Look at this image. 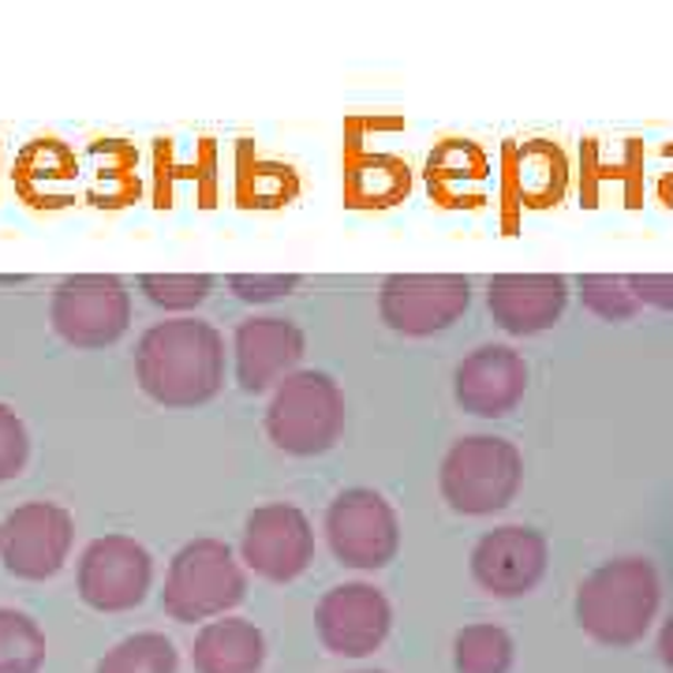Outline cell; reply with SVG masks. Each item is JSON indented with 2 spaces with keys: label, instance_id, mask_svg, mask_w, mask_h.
<instances>
[{
  "label": "cell",
  "instance_id": "cell-28",
  "mask_svg": "<svg viewBox=\"0 0 673 673\" xmlns=\"http://www.w3.org/2000/svg\"><path fill=\"white\" fill-rule=\"evenodd\" d=\"M632 293H636L640 307H659L673 310V274H632L629 277Z\"/></svg>",
  "mask_w": 673,
  "mask_h": 673
},
{
  "label": "cell",
  "instance_id": "cell-5",
  "mask_svg": "<svg viewBox=\"0 0 673 673\" xmlns=\"http://www.w3.org/2000/svg\"><path fill=\"white\" fill-rule=\"evenodd\" d=\"M345 430V394L323 370H296L274 389L266 408V435L293 457H318Z\"/></svg>",
  "mask_w": 673,
  "mask_h": 673
},
{
  "label": "cell",
  "instance_id": "cell-1",
  "mask_svg": "<svg viewBox=\"0 0 673 673\" xmlns=\"http://www.w3.org/2000/svg\"><path fill=\"white\" fill-rule=\"evenodd\" d=\"M135 375L143 394L165 408L206 405L225 381V340L203 318H169L139 340Z\"/></svg>",
  "mask_w": 673,
  "mask_h": 673
},
{
  "label": "cell",
  "instance_id": "cell-6",
  "mask_svg": "<svg viewBox=\"0 0 673 673\" xmlns=\"http://www.w3.org/2000/svg\"><path fill=\"white\" fill-rule=\"evenodd\" d=\"M53 329L75 348H105L132 323V296L113 274L64 277L49 304Z\"/></svg>",
  "mask_w": 673,
  "mask_h": 673
},
{
  "label": "cell",
  "instance_id": "cell-17",
  "mask_svg": "<svg viewBox=\"0 0 673 673\" xmlns=\"http://www.w3.org/2000/svg\"><path fill=\"white\" fill-rule=\"evenodd\" d=\"M191 666L195 673H263L266 666V636L247 618H217L198 629L191 644Z\"/></svg>",
  "mask_w": 673,
  "mask_h": 673
},
{
  "label": "cell",
  "instance_id": "cell-14",
  "mask_svg": "<svg viewBox=\"0 0 673 673\" xmlns=\"http://www.w3.org/2000/svg\"><path fill=\"white\" fill-rule=\"evenodd\" d=\"M304 329L293 318L263 315L236 326L233 351H236V381L244 394H263L269 386H281L288 375H296V364L304 359Z\"/></svg>",
  "mask_w": 673,
  "mask_h": 673
},
{
  "label": "cell",
  "instance_id": "cell-26",
  "mask_svg": "<svg viewBox=\"0 0 673 673\" xmlns=\"http://www.w3.org/2000/svg\"><path fill=\"white\" fill-rule=\"evenodd\" d=\"M27 457H30V438H27L23 419L8 405H0V483L16 479L19 471L27 468Z\"/></svg>",
  "mask_w": 673,
  "mask_h": 673
},
{
  "label": "cell",
  "instance_id": "cell-13",
  "mask_svg": "<svg viewBox=\"0 0 673 673\" xmlns=\"http://www.w3.org/2000/svg\"><path fill=\"white\" fill-rule=\"evenodd\" d=\"M550 547L536 528L524 524H506L487 531L471 550V577L476 584L494 599H520L547 572Z\"/></svg>",
  "mask_w": 673,
  "mask_h": 673
},
{
  "label": "cell",
  "instance_id": "cell-22",
  "mask_svg": "<svg viewBox=\"0 0 673 673\" xmlns=\"http://www.w3.org/2000/svg\"><path fill=\"white\" fill-rule=\"evenodd\" d=\"M180 655L176 644L162 632H135L109 647L94 673H176Z\"/></svg>",
  "mask_w": 673,
  "mask_h": 673
},
{
  "label": "cell",
  "instance_id": "cell-8",
  "mask_svg": "<svg viewBox=\"0 0 673 673\" xmlns=\"http://www.w3.org/2000/svg\"><path fill=\"white\" fill-rule=\"evenodd\" d=\"M471 304V281L460 274H394L381 281L378 315L405 337H435Z\"/></svg>",
  "mask_w": 673,
  "mask_h": 673
},
{
  "label": "cell",
  "instance_id": "cell-24",
  "mask_svg": "<svg viewBox=\"0 0 673 673\" xmlns=\"http://www.w3.org/2000/svg\"><path fill=\"white\" fill-rule=\"evenodd\" d=\"M580 299L591 315L606 318V323H629L640 315V299L632 293L629 277L618 274H588L580 277Z\"/></svg>",
  "mask_w": 673,
  "mask_h": 673
},
{
  "label": "cell",
  "instance_id": "cell-2",
  "mask_svg": "<svg viewBox=\"0 0 673 673\" xmlns=\"http://www.w3.org/2000/svg\"><path fill=\"white\" fill-rule=\"evenodd\" d=\"M662 588L647 558H614L577 588V625L595 644L632 647L659 614Z\"/></svg>",
  "mask_w": 673,
  "mask_h": 673
},
{
  "label": "cell",
  "instance_id": "cell-21",
  "mask_svg": "<svg viewBox=\"0 0 673 673\" xmlns=\"http://www.w3.org/2000/svg\"><path fill=\"white\" fill-rule=\"evenodd\" d=\"M453 670L457 673H509L512 670V636L501 625H465L453 636Z\"/></svg>",
  "mask_w": 673,
  "mask_h": 673
},
{
  "label": "cell",
  "instance_id": "cell-9",
  "mask_svg": "<svg viewBox=\"0 0 673 673\" xmlns=\"http://www.w3.org/2000/svg\"><path fill=\"white\" fill-rule=\"evenodd\" d=\"M75 539L72 512L57 501H27L0 520V561L19 580H49L64 569Z\"/></svg>",
  "mask_w": 673,
  "mask_h": 673
},
{
  "label": "cell",
  "instance_id": "cell-15",
  "mask_svg": "<svg viewBox=\"0 0 673 673\" xmlns=\"http://www.w3.org/2000/svg\"><path fill=\"white\" fill-rule=\"evenodd\" d=\"M457 405L471 416H509L528 394V364L509 345H483L460 359L453 375Z\"/></svg>",
  "mask_w": 673,
  "mask_h": 673
},
{
  "label": "cell",
  "instance_id": "cell-20",
  "mask_svg": "<svg viewBox=\"0 0 673 673\" xmlns=\"http://www.w3.org/2000/svg\"><path fill=\"white\" fill-rule=\"evenodd\" d=\"M408 165L389 154H364L345 173V195L351 206H394L408 195Z\"/></svg>",
  "mask_w": 673,
  "mask_h": 673
},
{
  "label": "cell",
  "instance_id": "cell-11",
  "mask_svg": "<svg viewBox=\"0 0 673 673\" xmlns=\"http://www.w3.org/2000/svg\"><path fill=\"white\" fill-rule=\"evenodd\" d=\"M315 629L326 651L340 659H367L386 644L394 629L389 599L375 584H337L315 610Z\"/></svg>",
  "mask_w": 673,
  "mask_h": 673
},
{
  "label": "cell",
  "instance_id": "cell-7",
  "mask_svg": "<svg viewBox=\"0 0 673 673\" xmlns=\"http://www.w3.org/2000/svg\"><path fill=\"white\" fill-rule=\"evenodd\" d=\"M326 539L340 565L364 572L386 569L400 547L397 512L378 490H340L326 509Z\"/></svg>",
  "mask_w": 673,
  "mask_h": 673
},
{
  "label": "cell",
  "instance_id": "cell-25",
  "mask_svg": "<svg viewBox=\"0 0 673 673\" xmlns=\"http://www.w3.org/2000/svg\"><path fill=\"white\" fill-rule=\"evenodd\" d=\"M143 296L162 310H191L214 293L210 274H146L139 281Z\"/></svg>",
  "mask_w": 673,
  "mask_h": 673
},
{
  "label": "cell",
  "instance_id": "cell-16",
  "mask_svg": "<svg viewBox=\"0 0 673 673\" xmlns=\"http://www.w3.org/2000/svg\"><path fill=\"white\" fill-rule=\"evenodd\" d=\"M569 281L561 274H498L487 285V307L512 337L542 334L565 315Z\"/></svg>",
  "mask_w": 673,
  "mask_h": 673
},
{
  "label": "cell",
  "instance_id": "cell-27",
  "mask_svg": "<svg viewBox=\"0 0 673 673\" xmlns=\"http://www.w3.org/2000/svg\"><path fill=\"white\" fill-rule=\"evenodd\" d=\"M228 288L244 304H274V299L299 288V274H233Z\"/></svg>",
  "mask_w": 673,
  "mask_h": 673
},
{
  "label": "cell",
  "instance_id": "cell-29",
  "mask_svg": "<svg viewBox=\"0 0 673 673\" xmlns=\"http://www.w3.org/2000/svg\"><path fill=\"white\" fill-rule=\"evenodd\" d=\"M659 659H662V666L673 673V614L666 618V625L659 629Z\"/></svg>",
  "mask_w": 673,
  "mask_h": 673
},
{
  "label": "cell",
  "instance_id": "cell-18",
  "mask_svg": "<svg viewBox=\"0 0 673 673\" xmlns=\"http://www.w3.org/2000/svg\"><path fill=\"white\" fill-rule=\"evenodd\" d=\"M490 176L487 154L468 139H446L427 157V187L446 206H476Z\"/></svg>",
  "mask_w": 673,
  "mask_h": 673
},
{
  "label": "cell",
  "instance_id": "cell-10",
  "mask_svg": "<svg viewBox=\"0 0 673 673\" xmlns=\"http://www.w3.org/2000/svg\"><path fill=\"white\" fill-rule=\"evenodd\" d=\"M154 561L132 536H102L79 558V599L102 614H124L150 595Z\"/></svg>",
  "mask_w": 673,
  "mask_h": 673
},
{
  "label": "cell",
  "instance_id": "cell-3",
  "mask_svg": "<svg viewBox=\"0 0 673 673\" xmlns=\"http://www.w3.org/2000/svg\"><path fill=\"white\" fill-rule=\"evenodd\" d=\"M247 595V577L236 554L221 539H195L169 561L162 606L173 621H217Z\"/></svg>",
  "mask_w": 673,
  "mask_h": 673
},
{
  "label": "cell",
  "instance_id": "cell-12",
  "mask_svg": "<svg viewBox=\"0 0 673 673\" xmlns=\"http://www.w3.org/2000/svg\"><path fill=\"white\" fill-rule=\"evenodd\" d=\"M244 561L251 572L274 584H288L315 558V531L304 509L274 501V506H258L244 524Z\"/></svg>",
  "mask_w": 673,
  "mask_h": 673
},
{
  "label": "cell",
  "instance_id": "cell-23",
  "mask_svg": "<svg viewBox=\"0 0 673 673\" xmlns=\"http://www.w3.org/2000/svg\"><path fill=\"white\" fill-rule=\"evenodd\" d=\"M45 632L23 610L0 606V673H42Z\"/></svg>",
  "mask_w": 673,
  "mask_h": 673
},
{
  "label": "cell",
  "instance_id": "cell-19",
  "mask_svg": "<svg viewBox=\"0 0 673 673\" xmlns=\"http://www.w3.org/2000/svg\"><path fill=\"white\" fill-rule=\"evenodd\" d=\"M512 187L528 206H554L569 187V162L561 146L536 139L512 154Z\"/></svg>",
  "mask_w": 673,
  "mask_h": 673
},
{
  "label": "cell",
  "instance_id": "cell-4",
  "mask_svg": "<svg viewBox=\"0 0 673 673\" xmlns=\"http://www.w3.org/2000/svg\"><path fill=\"white\" fill-rule=\"evenodd\" d=\"M524 483V460L509 438L471 435L460 438L441 460V498L465 517H490L506 509Z\"/></svg>",
  "mask_w": 673,
  "mask_h": 673
},
{
  "label": "cell",
  "instance_id": "cell-30",
  "mask_svg": "<svg viewBox=\"0 0 673 673\" xmlns=\"http://www.w3.org/2000/svg\"><path fill=\"white\" fill-rule=\"evenodd\" d=\"M356 673H386V670H356Z\"/></svg>",
  "mask_w": 673,
  "mask_h": 673
}]
</instances>
